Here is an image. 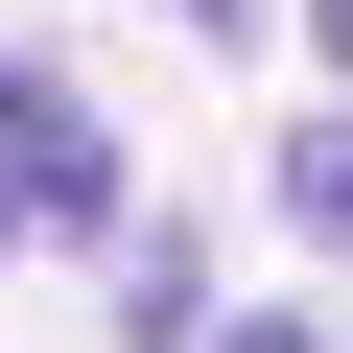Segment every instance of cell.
<instances>
[{
  "instance_id": "6da1fadb",
  "label": "cell",
  "mask_w": 353,
  "mask_h": 353,
  "mask_svg": "<svg viewBox=\"0 0 353 353\" xmlns=\"http://www.w3.org/2000/svg\"><path fill=\"white\" fill-rule=\"evenodd\" d=\"M24 212H48V236H118V141H94L24 48H0V236H24Z\"/></svg>"
},
{
  "instance_id": "7a4b0ae2",
  "label": "cell",
  "mask_w": 353,
  "mask_h": 353,
  "mask_svg": "<svg viewBox=\"0 0 353 353\" xmlns=\"http://www.w3.org/2000/svg\"><path fill=\"white\" fill-rule=\"evenodd\" d=\"M118 330H141V353H212V283H189V236H118Z\"/></svg>"
},
{
  "instance_id": "8992f818",
  "label": "cell",
  "mask_w": 353,
  "mask_h": 353,
  "mask_svg": "<svg viewBox=\"0 0 353 353\" xmlns=\"http://www.w3.org/2000/svg\"><path fill=\"white\" fill-rule=\"evenodd\" d=\"M165 24H259V0H165Z\"/></svg>"
},
{
  "instance_id": "3957f363",
  "label": "cell",
  "mask_w": 353,
  "mask_h": 353,
  "mask_svg": "<svg viewBox=\"0 0 353 353\" xmlns=\"http://www.w3.org/2000/svg\"><path fill=\"white\" fill-rule=\"evenodd\" d=\"M283 236L353 259V118H283Z\"/></svg>"
},
{
  "instance_id": "277c9868",
  "label": "cell",
  "mask_w": 353,
  "mask_h": 353,
  "mask_svg": "<svg viewBox=\"0 0 353 353\" xmlns=\"http://www.w3.org/2000/svg\"><path fill=\"white\" fill-rule=\"evenodd\" d=\"M306 71H353V0H306Z\"/></svg>"
},
{
  "instance_id": "5b68a950",
  "label": "cell",
  "mask_w": 353,
  "mask_h": 353,
  "mask_svg": "<svg viewBox=\"0 0 353 353\" xmlns=\"http://www.w3.org/2000/svg\"><path fill=\"white\" fill-rule=\"evenodd\" d=\"M212 353H330V330H212Z\"/></svg>"
}]
</instances>
